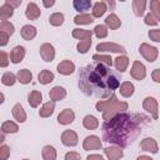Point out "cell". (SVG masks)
I'll return each instance as SVG.
<instances>
[{"label":"cell","instance_id":"6da1fadb","mask_svg":"<svg viewBox=\"0 0 160 160\" xmlns=\"http://www.w3.org/2000/svg\"><path fill=\"white\" fill-rule=\"evenodd\" d=\"M119 86V74L104 64H89L79 71V88L85 95H95L100 99L109 98Z\"/></svg>","mask_w":160,"mask_h":160},{"label":"cell","instance_id":"7a4b0ae2","mask_svg":"<svg viewBox=\"0 0 160 160\" xmlns=\"http://www.w3.org/2000/svg\"><path fill=\"white\" fill-rule=\"evenodd\" d=\"M102 139L106 142L125 148L132 144L140 134L141 126L136 115L119 112L105 120L101 126Z\"/></svg>","mask_w":160,"mask_h":160},{"label":"cell","instance_id":"3957f363","mask_svg":"<svg viewBox=\"0 0 160 160\" xmlns=\"http://www.w3.org/2000/svg\"><path fill=\"white\" fill-rule=\"evenodd\" d=\"M96 110L98 111H102L104 115V120H108L110 118H112L114 115L119 114V112H122L125 110H128V102L125 101H119L116 95H111L109 98V100H105V101H99L96 102Z\"/></svg>","mask_w":160,"mask_h":160},{"label":"cell","instance_id":"277c9868","mask_svg":"<svg viewBox=\"0 0 160 160\" xmlns=\"http://www.w3.org/2000/svg\"><path fill=\"white\" fill-rule=\"evenodd\" d=\"M139 51L140 54L148 60V61H155L156 58H158V49L154 48V46H150L149 44H141L140 48H139Z\"/></svg>","mask_w":160,"mask_h":160},{"label":"cell","instance_id":"5b68a950","mask_svg":"<svg viewBox=\"0 0 160 160\" xmlns=\"http://www.w3.org/2000/svg\"><path fill=\"white\" fill-rule=\"evenodd\" d=\"M130 75H131L135 80H139V81L142 80V79L145 78V75H146V70H145L144 64L140 62V61H134L132 68H131V70H130Z\"/></svg>","mask_w":160,"mask_h":160},{"label":"cell","instance_id":"8992f818","mask_svg":"<svg viewBox=\"0 0 160 160\" xmlns=\"http://www.w3.org/2000/svg\"><path fill=\"white\" fill-rule=\"evenodd\" d=\"M82 146H84L85 150H99V149H101L102 144H101V141H100V139L98 136L90 135V136L85 138Z\"/></svg>","mask_w":160,"mask_h":160},{"label":"cell","instance_id":"52a82bcc","mask_svg":"<svg viewBox=\"0 0 160 160\" xmlns=\"http://www.w3.org/2000/svg\"><path fill=\"white\" fill-rule=\"evenodd\" d=\"M142 106L148 112L152 115L154 119H158V101L155 98H151V96L146 98L142 102Z\"/></svg>","mask_w":160,"mask_h":160},{"label":"cell","instance_id":"ba28073f","mask_svg":"<svg viewBox=\"0 0 160 160\" xmlns=\"http://www.w3.org/2000/svg\"><path fill=\"white\" fill-rule=\"evenodd\" d=\"M61 142L66 146H75L78 144V135L74 130H65L61 134Z\"/></svg>","mask_w":160,"mask_h":160},{"label":"cell","instance_id":"9c48e42d","mask_svg":"<svg viewBox=\"0 0 160 160\" xmlns=\"http://www.w3.org/2000/svg\"><path fill=\"white\" fill-rule=\"evenodd\" d=\"M98 51H112V52H125V48L119 45V44H114V42H102L96 46Z\"/></svg>","mask_w":160,"mask_h":160},{"label":"cell","instance_id":"30bf717a","mask_svg":"<svg viewBox=\"0 0 160 160\" xmlns=\"http://www.w3.org/2000/svg\"><path fill=\"white\" fill-rule=\"evenodd\" d=\"M40 55L45 61H52L55 58V50L51 44H42L40 46Z\"/></svg>","mask_w":160,"mask_h":160},{"label":"cell","instance_id":"8fae6325","mask_svg":"<svg viewBox=\"0 0 160 160\" xmlns=\"http://www.w3.org/2000/svg\"><path fill=\"white\" fill-rule=\"evenodd\" d=\"M74 119H75V114H74V111L70 110V109L62 110V111L59 114V116H58V121H59L61 125L71 124V122L74 121Z\"/></svg>","mask_w":160,"mask_h":160},{"label":"cell","instance_id":"7c38bea8","mask_svg":"<svg viewBox=\"0 0 160 160\" xmlns=\"http://www.w3.org/2000/svg\"><path fill=\"white\" fill-rule=\"evenodd\" d=\"M140 148L144 150V151H150L152 154H156L158 152V144L156 141L152 139V138H146L144 139L141 142H140Z\"/></svg>","mask_w":160,"mask_h":160},{"label":"cell","instance_id":"4fadbf2b","mask_svg":"<svg viewBox=\"0 0 160 160\" xmlns=\"http://www.w3.org/2000/svg\"><path fill=\"white\" fill-rule=\"evenodd\" d=\"M24 56H25V49H24V46H20V45L15 46L10 52V59L14 64H18V62L22 61Z\"/></svg>","mask_w":160,"mask_h":160},{"label":"cell","instance_id":"5bb4252c","mask_svg":"<svg viewBox=\"0 0 160 160\" xmlns=\"http://www.w3.org/2000/svg\"><path fill=\"white\" fill-rule=\"evenodd\" d=\"M74 70H75V65L70 60H64L58 65V71L62 75H70L74 72Z\"/></svg>","mask_w":160,"mask_h":160},{"label":"cell","instance_id":"9a60e30c","mask_svg":"<svg viewBox=\"0 0 160 160\" xmlns=\"http://www.w3.org/2000/svg\"><path fill=\"white\" fill-rule=\"evenodd\" d=\"M25 15L30 20H36L40 16V9L35 2H29L25 10Z\"/></svg>","mask_w":160,"mask_h":160},{"label":"cell","instance_id":"2e32d148","mask_svg":"<svg viewBox=\"0 0 160 160\" xmlns=\"http://www.w3.org/2000/svg\"><path fill=\"white\" fill-rule=\"evenodd\" d=\"M105 155L108 156L109 160H119L122 156V150L119 146H110L104 149Z\"/></svg>","mask_w":160,"mask_h":160},{"label":"cell","instance_id":"e0dca14e","mask_svg":"<svg viewBox=\"0 0 160 160\" xmlns=\"http://www.w3.org/2000/svg\"><path fill=\"white\" fill-rule=\"evenodd\" d=\"M21 36L24 40H32L36 36V28L32 25H24L21 29Z\"/></svg>","mask_w":160,"mask_h":160},{"label":"cell","instance_id":"ac0fdd59","mask_svg":"<svg viewBox=\"0 0 160 160\" xmlns=\"http://www.w3.org/2000/svg\"><path fill=\"white\" fill-rule=\"evenodd\" d=\"M50 99L52 101H59V100H62L65 96H66V90L61 86H55L50 90Z\"/></svg>","mask_w":160,"mask_h":160},{"label":"cell","instance_id":"d6986e66","mask_svg":"<svg viewBox=\"0 0 160 160\" xmlns=\"http://www.w3.org/2000/svg\"><path fill=\"white\" fill-rule=\"evenodd\" d=\"M12 116L19 122H24L26 120V114H25V110H24L21 104H15L14 105V108H12Z\"/></svg>","mask_w":160,"mask_h":160},{"label":"cell","instance_id":"ffe728a7","mask_svg":"<svg viewBox=\"0 0 160 160\" xmlns=\"http://www.w3.org/2000/svg\"><path fill=\"white\" fill-rule=\"evenodd\" d=\"M54 109H55V102L52 100H50L41 106V109L39 110V115L41 118H48L54 112Z\"/></svg>","mask_w":160,"mask_h":160},{"label":"cell","instance_id":"44dd1931","mask_svg":"<svg viewBox=\"0 0 160 160\" xmlns=\"http://www.w3.org/2000/svg\"><path fill=\"white\" fill-rule=\"evenodd\" d=\"M82 125L88 130H94V129H96L99 126V120L92 115H86L84 118V120H82Z\"/></svg>","mask_w":160,"mask_h":160},{"label":"cell","instance_id":"7402d4cb","mask_svg":"<svg viewBox=\"0 0 160 160\" xmlns=\"http://www.w3.org/2000/svg\"><path fill=\"white\" fill-rule=\"evenodd\" d=\"M41 154H42V159L44 160H55L56 159V150L51 145H45L42 148Z\"/></svg>","mask_w":160,"mask_h":160},{"label":"cell","instance_id":"603a6c76","mask_svg":"<svg viewBox=\"0 0 160 160\" xmlns=\"http://www.w3.org/2000/svg\"><path fill=\"white\" fill-rule=\"evenodd\" d=\"M114 64H115L116 70H119L120 72H124V71L126 70L128 65H129V59H128V56H125V55H122V56H118V58L115 59Z\"/></svg>","mask_w":160,"mask_h":160},{"label":"cell","instance_id":"cb8c5ba5","mask_svg":"<svg viewBox=\"0 0 160 160\" xmlns=\"http://www.w3.org/2000/svg\"><path fill=\"white\" fill-rule=\"evenodd\" d=\"M32 79V74L30 70L28 69H22V70H19L18 71V80L21 82V84H29Z\"/></svg>","mask_w":160,"mask_h":160},{"label":"cell","instance_id":"d4e9b609","mask_svg":"<svg viewBox=\"0 0 160 160\" xmlns=\"http://www.w3.org/2000/svg\"><path fill=\"white\" fill-rule=\"evenodd\" d=\"M41 100H42V95H41L40 91L34 90V91H31L29 94V104H30V106H32V108L39 106V104L41 102Z\"/></svg>","mask_w":160,"mask_h":160},{"label":"cell","instance_id":"484cf974","mask_svg":"<svg viewBox=\"0 0 160 160\" xmlns=\"http://www.w3.org/2000/svg\"><path fill=\"white\" fill-rule=\"evenodd\" d=\"M72 5H74L76 11L84 12V11H86L91 8V1H89V0H75L72 2Z\"/></svg>","mask_w":160,"mask_h":160},{"label":"cell","instance_id":"4316f807","mask_svg":"<svg viewBox=\"0 0 160 160\" xmlns=\"http://www.w3.org/2000/svg\"><path fill=\"white\" fill-rule=\"evenodd\" d=\"M105 24H106L110 29L115 30V29H119V28H120L121 21H120V19H119L115 14H110V15L105 19Z\"/></svg>","mask_w":160,"mask_h":160},{"label":"cell","instance_id":"83f0119b","mask_svg":"<svg viewBox=\"0 0 160 160\" xmlns=\"http://www.w3.org/2000/svg\"><path fill=\"white\" fill-rule=\"evenodd\" d=\"M120 94L125 98H129L134 94V85L130 81H124L120 85Z\"/></svg>","mask_w":160,"mask_h":160},{"label":"cell","instance_id":"f1b7e54d","mask_svg":"<svg viewBox=\"0 0 160 160\" xmlns=\"http://www.w3.org/2000/svg\"><path fill=\"white\" fill-rule=\"evenodd\" d=\"M12 14H14V9L10 5L4 4V5L0 6V20L6 21L9 18L12 16Z\"/></svg>","mask_w":160,"mask_h":160},{"label":"cell","instance_id":"f546056e","mask_svg":"<svg viewBox=\"0 0 160 160\" xmlns=\"http://www.w3.org/2000/svg\"><path fill=\"white\" fill-rule=\"evenodd\" d=\"M145 5H146V1H145V0H134V1H132L134 14H135L136 16H142L144 10H145Z\"/></svg>","mask_w":160,"mask_h":160},{"label":"cell","instance_id":"4dcf8cb0","mask_svg":"<svg viewBox=\"0 0 160 160\" xmlns=\"http://www.w3.org/2000/svg\"><path fill=\"white\" fill-rule=\"evenodd\" d=\"M52 80H54V74L50 70H42L39 74V82L42 84V85L50 84Z\"/></svg>","mask_w":160,"mask_h":160},{"label":"cell","instance_id":"1f68e13d","mask_svg":"<svg viewBox=\"0 0 160 160\" xmlns=\"http://www.w3.org/2000/svg\"><path fill=\"white\" fill-rule=\"evenodd\" d=\"M105 11H106V4L104 1H98L92 8V16L94 18H100V16L104 15Z\"/></svg>","mask_w":160,"mask_h":160},{"label":"cell","instance_id":"d6a6232c","mask_svg":"<svg viewBox=\"0 0 160 160\" xmlns=\"http://www.w3.org/2000/svg\"><path fill=\"white\" fill-rule=\"evenodd\" d=\"M92 60H95L96 62L104 64V65H106L109 68L112 65V59L109 55H99V54H95V55H92Z\"/></svg>","mask_w":160,"mask_h":160},{"label":"cell","instance_id":"836d02e7","mask_svg":"<svg viewBox=\"0 0 160 160\" xmlns=\"http://www.w3.org/2000/svg\"><path fill=\"white\" fill-rule=\"evenodd\" d=\"M90 45H91V36L85 38V39L80 40V42L78 44V51L81 54H85L90 49Z\"/></svg>","mask_w":160,"mask_h":160},{"label":"cell","instance_id":"e575fe53","mask_svg":"<svg viewBox=\"0 0 160 160\" xmlns=\"http://www.w3.org/2000/svg\"><path fill=\"white\" fill-rule=\"evenodd\" d=\"M19 128L15 122L12 121H5L2 125H1V131L2 132H8V134H14V132H18Z\"/></svg>","mask_w":160,"mask_h":160},{"label":"cell","instance_id":"d590c367","mask_svg":"<svg viewBox=\"0 0 160 160\" xmlns=\"http://www.w3.org/2000/svg\"><path fill=\"white\" fill-rule=\"evenodd\" d=\"M94 20H92V16L89 15V14H81V15H78L74 18V22L75 24H82V25H88V24H91Z\"/></svg>","mask_w":160,"mask_h":160},{"label":"cell","instance_id":"8d00e7d4","mask_svg":"<svg viewBox=\"0 0 160 160\" xmlns=\"http://www.w3.org/2000/svg\"><path fill=\"white\" fill-rule=\"evenodd\" d=\"M92 35V30H82V29H74L72 30V36L76 38V39H85V38H89Z\"/></svg>","mask_w":160,"mask_h":160},{"label":"cell","instance_id":"74e56055","mask_svg":"<svg viewBox=\"0 0 160 160\" xmlns=\"http://www.w3.org/2000/svg\"><path fill=\"white\" fill-rule=\"evenodd\" d=\"M49 21H50V24L54 25V26H60V25L64 22V14H61V12H55V14L50 15Z\"/></svg>","mask_w":160,"mask_h":160},{"label":"cell","instance_id":"f35d334b","mask_svg":"<svg viewBox=\"0 0 160 160\" xmlns=\"http://www.w3.org/2000/svg\"><path fill=\"white\" fill-rule=\"evenodd\" d=\"M159 9H160V1L159 0H152L150 2V10L152 12V18L159 22V19H160V12H159Z\"/></svg>","mask_w":160,"mask_h":160},{"label":"cell","instance_id":"ab89813d","mask_svg":"<svg viewBox=\"0 0 160 160\" xmlns=\"http://www.w3.org/2000/svg\"><path fill=\"white\" fill-rule=\"evenodd\" d=\"M15 81H16L15 75H14L12 72H9V71L5 72V74L2 75V78H1V82H2L4 85H6V86H11V85H14Z\"/></svg>","mask_w":160,"mask_h":160},{"label":"cell","instance_id":"60d3db41","mask_svg":"<svg viewBox=\"0 0 160 160\" xmlns=\"http://www.w3.org/2000/svg\"><path fill=\"white\" fill-rule=\"evenodd\" d=\"M14 30L15 29H14V25L11 22H9V21L0 22V32H5V34H8L10 36V35L14 34Z\"/></svg>","mask_w":160,"mask_h":160},{"label":"cell","instance_id":"b9f144b4","mask_svg":"<svg viewBox=\"0 0 160 160\" xmlns=\"http://www.w3.org/2000/svg\"><path fill=\"white\" fill-rule=\"evenodd\" d=\"M92 32L96 35V38L99 39H104L108 36V29L105 25H96L95 29L92 30Z\"/></svg>","mask_w":160,"mask_h":160},{"label":"cell","instance_id":"7bdbcfd3","mask_svg":"<svg viewBox=\"0 0 160 160\" xmlns=\"http://www.w3.org/2000/svg\"><path fill=\"white\" fill-rule=\"evenodd\" d=\"M10 156V148L8 145L0 146V160H8Z\"/></svg>","mask_w":160,"mask_h":160},{"label":"cell","instance_id":"ee69618b","mask_svg":"<svg viewBox=\"0 0 160 160\" xmlns=\"http://www.w3.org/2000/svg\"><path fill=\"white\" fill-rule=\"evenodd\" d=\"M9 65V55L5 51H0V66L6 68Z\"/></svg>","mask_w":160,"mask_h":160},{"label":"cell","instance_id":"f6af8a7d","mask_svg":"<svg viewBox=\"0 0 160 160\" xmlns=\"http://www.w3.org/2000/svg\"><path fill=\"white\" fill-rule=\"evenodd\" d=\"M149 36H150V39H151V40H154V41L159 42V41H160V30H159V29L150 30V31H149Z\"/></svg>","mask_w":160,"mask_h":160},{"label":"cell","instance_id":"bcb514c9","mask_svg":"<svg viewBox=\"0 0 160 160\" xmlns=\"http://www.w3.org/2000/svg\"><path fill=\"white\" fill-rule=\"evenodd\" d=\"M65 160H81V156L79 152H75V151H70L65 155Z\"/></svg>","mask_w":160,"mask_h":160},{"label":"cell","instance_id":"7dc6e473","mask_svg":"<svg viewBox=\"0 0 160 160\" xmlns=\"http://www.w3.org/2000/svg\"><path fill=\"white\" fill-rule=\"evenodd\" d=\"M145 24H146V25H158V21L152 18L151 14H148V15L145 16Z\"/></svg>","mask_w":160,"mask_h":160},{"label":"cell","instance_id":"c3c4849f","mask_svg":"<svg viewBox=\"0 0 160 160\" xmlns=\"http://www.w3.org/2000/svg\"><path fill=\"white\" fill-rule=\"evenodd\" d=\"M9 41V35L5 32H0V46H5Z\"/></svg>","mask_w":160,"mask_h":160},{"label":"cell","instance_id":"681fc988","mask_svg":"<svg viewBox=\"0 0 160 160\" xmlns=\"http://www.w3.org/2000/svg\"><path fill=\"white\" fill-rule=\"evenodd\" d=\"M5 4L10 5V6L14 9V8H16V6H19V5L21 4V0H6Z\"/></svg>","mask_w":160,"mask_h":160},{"label":"cell","instance_id":"f907efd6","mask_svg":"<svg viewBox=\"0 0 160 160\" xmlns=\"http://www.w3.org/2000/svg\"><path fill=\"white\" fill-rule=\"evenodd\" d=\"M152 79H154L156 82L160 81V70H159V69L154 70V72H152Z\"/></svg>","mask_w":160,"mask_h":160},{"label":"cell","instance_id":"816d5d0a","mask_svg":"<svg viewBox=\"0 0 160 160\" xmlns=\"http://www.w3.org/2000/svg\"><path fill=\"white\" fill-rule=\"evenodd\" d=\"M86 160H104V158H102L101 155H96V154H94V155H89Z\"/></svg>","mask_w":160,"mask_h":160},{"label":"cell","instance_id":"f5cc1de1","mask_svg":"<svg viewBox=\"0 0 160 160\" xmlns=\"http://www.w3.org/2000/svg\"><path fill=\"white\" fill-rule=\"evenodd\" d=\"M42 4H44V6H46V8H49V6H52L54 4H55V1H42Z\"/></svg>","mask_w":160,"mask_h":160},{"label":"cell","instance_id":"db71d44e","mask_svg":"<svg viewBox=\"0 0 160 160\" xmlns=\"http://www.w3.org/2000/svg\"><path fill=\"white\" fill-rule=\"evenodd\" d=\"M136 160H152L150 156H146V155H141V156H139Z\"/></svg>","mask_w":160,"mask_h":160},{"label":"cell","instance_id":"11a10c76","mask_svg":"<svg viewBox=\"0 0 160 160\" xmlns=\"http://www.w3.org/2000/svg\"><path fill=\"white\" fill-rule=\"evenodd\" d=\"M4 140H5V134L0 130V144H1V142H4Z\"/></svg>","mask_w":160,"mask_h":160},{"label":"cell","instance_id":"9f6ffc18","mask_svg":"<svg viewBox=\"0 0 160 160\" xmlns=\"http://www.w3.org/2000/svg\"><path fill=\"white\" fill-rule=\"evenodd\" d=\"M4 100H5L4 94H2V92H0V104H2V102H4Z\"/></svg>","mask_w":160,"mask_h":160},{"label":"cell","instance_id":"6f0895ef","mask_svg":"<svg viewBox=\"0 0 160 160\" xmlns=\"http://www.w3.org/2000/svg\"><path fill=\"white\" fill-rule=\"evenodd\" d=\"M22 160H29V159H22Z\"/></svg>","mask_w":160,"mask_h":160}]
</instances>
